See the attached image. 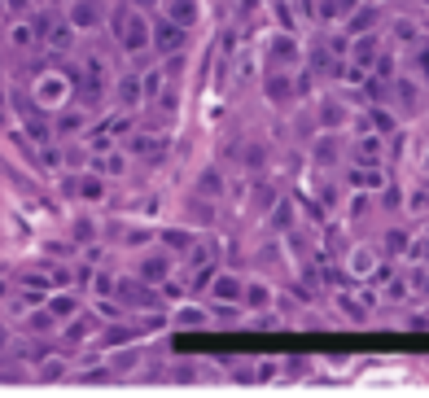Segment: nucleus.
<instances>
[{"instance_id": "f257e3e1", "label": "nucleus", "mask_w": 429, "mask_h": 398, "mask_svg": "<svg viewBox=\"0 0 429 398\" xmlns=\"http://www.w3.org/2000/svg\"><path fill=\"white\" fill-rule=\"evenodd\" d=\"M114 35H118V44H123L127 53H140V48L153 44V22H145L136 9H118L114 14Z\"/></svg>"}, {"instance_id": "f03ea898", "label": "nucleus", "mask_w": 429, "mask_h": 398, "mask_svg": "<svg viewBox=\"0 0 429 398\" xmlns=\"http://www.w3.org/2000/svg\"><path fill=\"white\" fill-rule=\"evenodd\" d=\"M263 57H267V70H289L298 66V57H302V48H298L294 40V31H276V35H267L263 40Z\"/></svg>"}, {"instance_id": "7ed1b4c3", "label": "nucleus", "mask_w": 429, "mask_h": 398, "mask_svg": "<svg viewBox=\"0 0 429 398\" xmlns=\"http://www.w3.org/2000/svg\"><path fill=\"white\" fill-rule=\"evenodd\" d=\"M188 44V27H180L175 18H153V53L162 57H180V48Z\"/></svg>"}, {"instance_id": "20e7f679", "label": "nucleus", "mask_w": 429, "mask_h": 398, "mask_svg": "<svg viewBox=\"0 0 429 398\" xmlns=\"http://www.w3.org/2000/svg\"><path fill=\"white\" fill-rule=\"evenodd\" d=\"M346 184L355 192H368V197H373V192H386L390 188V171L381 162H355L346 171Z\"/></svg>"}, {"instance_id": "39448f33", "label": "nucleus", "mask_w": 429, "mask_h": 398, "mask_svg": "<svg viewBox=\"0 0 429 398\" xmlns=\"http://www.w3.org/2000/svg\"><path fill=\"white\" fill-rule=\"evenodd\" d=\"M114 294L123 298V307H136V311H158V285H149V280H118L114 285Z\"/></svg>"}, {"instance_id": "423d86ee", "label": "nucleus", "mask_w": 429, "mask_h": 398, "mask_svg": "<svg viewBox=\"0 0 429 398\" xmlns=\"http://www.w3.org/2000/svg\"><path fill=\"white\" fill-rule=\"evenodd\" d=\"M171 267H175V258H171V250H153V254H145V258H140V267H136V276H140V280H149V285H166V280H171Z\"/></svg>"}, {"instance_id": "0eeeda50", "label": "nucleus", "mask_w": 429, "mask_h": 398, "mask_svg": "<svg viewBox=\"0 0 429 398\" xmlns=\"http://www.w3.org/2000/svg\"><path fill=\"white\" fill-rule=\"evenodd\" d=\"M79 83V92L88 96V101H97V96L105 92V66H101V57H83V70L75 75Z\"/></svg>"}, {"instance_id": "6e6552de", "label": "nucleus", "mask_w": 429, "mask_h": 398, "mask_svg": "<svg viewBox=\"0 0 429 398\" xmlns=\"http://www.w3.org/2000/svg\"><path fill=\"white\" fill-rule=\"evenodd\" d=\"M263 92H267L272 105H289L294 96H298L294 75H285V70H267V75H263Z\"/></svg>"}, {"instance_id": "1a4fd4ad", "label": "nucleus", "mask_w": 429, "mask_h": 398, "mask_svg": "<svg viewBox=\"0 0 429 398\" xmlns=\"http://www.w3.org/2000/svg\"><path fill=\"white\" fill-rule=\"evenodd\" d=\"M390 88H395V101L403 105V114H416V110H421V83H416V79L395 75V79H390Z\"/></svg>"}, {"instance_id": "9d476101", "label": "nucleus", "mask_w": 429, "mask_h": 398, "mask_svg": "<svg viewBox=\"0 0 429 398\" xmlns=\"http://www.w3.org/2000/svg\"><path fill=\"white\" fill-rule=\"evenodd\" d=\"M377 57H381L377 35H373V31L355 35V44H351V62H355V66H364V70H373V66H377Z\"/></svg>"}, {"instance_id": "9b49d317", "label": "nucleus", "mask_w": 429, "mask_h": 398, "mask_svg": "<svg viewBox=\"0 0 429 398\" xmlns=\"http://www.w3.org/2000/svg\"><path fill=\"white\" fill-rule=\"evenodd\" d=\"M245 298V285L236 280V276H214L210 280V302L219 307V302H241Z\"/></svg>"}, {"instance_id": "f8f14e48", "label": "nucleus", "mask_w": 429, "mask_h": 398, "mask_svg": "<svg viewBox=\"0 0 429 398\" xmlns=\"http://www.w3.org/2000/svg\"><path fill=\"white\" fill-rule=\"evenodd\" d=\"M267 228H272L276 236L294 232V197H276V206L267 210Z\"/></svg>"}, {"instance_id": "ddd939ff", "label": "nucleus", "mask_w": 429, "mask_h": 398, "mask_svg": "<svg viewBox=\"0 0 429 398\" xmlns=\"http://www.w3.org/2000/svg\"><path fill=\"white\" fill-rule=\"evenodd\" d=\"M346 267H351V276H377V280L386 276V267H377V254H373V250H360V245L346 254Z\"/></svg>"}, {"instance_id": "4468645a", "label": "nucleus", "mask_w": 429, "mask_h": 398, "mask_svg": "<svg viewBox=\"0 0 429 398\" xmlns=\"http://www.w3.org/2000/svg\"><path fill=\"white\" fill-rule=\"evenodd\" d=\"M360 9V0H316V18L320 22H342Z\"/></svg>"}, {"instance_id": "2eb2a0df", "label": "nucleus", "mask_w": 429, "mask_h": 398, "mask_svg": "<svg viewBox=\"0 0 429 398\" xmlns=\"http://www.w3.org/2000/svg\"><path fill=\"white\" fill-rule=\"evenodd\" d=\"M364 127H373L377 136H395V131H399V118L390 114V110H381V105H368V110H364Z\"/></svg>"}, {"instance_id": "dca6fc26", "label": "nucleus", "mask_w": 429, "mask_h": 398, "mask_svg": "<svg viewBox=\"0 0 429 398\" xmlns=\"http://www.w3.org/2000/svg\"><path fill=\"white\" fill-rule=\"evenodd\" d=\"M338 302H342V311H346L351 320H368V316H373V307H377V298L364 289V294H342Z\"/></svg>"}, {"instance_id": "f3484780", "label": "nucleus", "mask_w": 429, "mask_h": 398, "mask_svg": "<svg viewBox=\"0 0 429 398\" xmlns=\"http://www.w3.org/2000/svg\"><path fill=\"white\" fill-rule=\"evenodd\" d=\"M342 70H346V66H342L338 57L329 53V44H316V48H311V75H320V79L329 75V79H333V75H342Z\"/></svg>"}, {"instance_id": "a211bd4d", "label": "nucleus", "mask_w": 429, "mask_h": 398, "mask_svg": "<svg viewBox=\"0 0 429 398\" xmlns=\"http://www.w3.org/2000/svg\"><path fill=\"white\" fill-rule=\"evenodd\" d=\"M223 188H228V179H223V171H219V166H206V171H201L197 175V192H201V197H223Z\"/></svg>"}, {"instance_id": "6ab92c4d", "label": "nucleus", "mask_w": 429, "mask_h": 398, "mask_svg": "<svg viewBox=\"0 0 429 398\" xmlns=\"http://www.w3.org/2000/svg\"><path fill=\"white\" fill-rule=\"evenodd\" d=\"M70 22H75V27H97L101 22V5L97 0H70Z\"/></svg>"}, {"instance_id": "aec40b11", "label": "nucleus", "mask_w": 429, "mask_h": 398, "mask_svg": "<svg viewBox=\"0 0 429 398\" xmlns=\"http://www.w3.org/2000/svg\"><path fill=\"white\" fill-rule=\"evenodd\" d=\"M162 14L175 18L180 27H193L197 22V0H162Z\"/></svg>"}, {"instance_id": "412c9836", "label": "nucleus", "mask_w": 429, "mask_h": 398, "mask_svg": "<svg viewBox=\"0 0 429 398\" xmlns=\"http://www.w3.org/2000/svg\"><path fill=\"white\" fill-rule=\"evenodd\" d=\"M35 31H40L53 48H66L70 44V27H66V22H57V18H40V22H35Z\"/></svg>"}, {"instance_id": "4be33fe9", "label": "nucleus", "mask_w": 429, "mask_h": 398, "mask_svg": "<svg viewBox=\"0 0 429 398\" xmlns=\"http://www.w3.org/2000/svg\"><path fill=\"white\" fill-rule=\"evenodd\" d=\"M381 250H386L390 258H403V254H412V236L403 232V228H390V232L381 236Z\"/></svg>"}, {"instance_id": "5701e85b", "label": "nucleus", "mask_w": 429, "mask_h": 398, "mask_svg": "<svg viewBox=\"0 0 429 398\" xmlns=\"http://www.w3.org/2000/svg\"><path fill=\"white\" fill-rule=\"evenodd\" d=\"M162 245L171 250V254H188V250L197 245V236L184 232V228H166V232H162Z\"/></svg>"}, {"instance_id": "b1692460", "label": "nucleus", "mask_w": 429, "mask_h": 398, "mask_svg": "<svg viewBox=\"0 0 429 398\" xmlns=\"http://www.w3.org/2000/svg\"><path fill=\"white\" fill-rule=\"evenodd\" d=\"M395 44H403V48H421L425 35H421V27H416L412 18H399V22H395Z\"/></svg>"}, {"instance_id": "393cba45", "label": "nucleus", "mask_w": 429, "mask_h": 398, "mask_svg": "<svg viewBox=\"0 0 429 398\" xmlns=\"http://www.w3.org/2000/svg\"><path fill=\"white\" fill-rule=\"evenodd\" d=\"M132 153H140V158H153V162H162V158H166V144H162L158 136H149V131H145V136H136V140H132Z\"/></svg>"}, {"instance_id": "a878e982", "label": "nucleus", "mask_w": 429, "mask_h": 398, "mask_svg": "<svg viewBox=\"0 0 429 398\" xmlns=\"http://www.w3.org/2000/svg\"><path fill=\"white\" fill-rule=\"evenodd\" d=\"M373 22H377V9H373V0H368V5H360V9L351 14L346 31H351V35H364V31H373Z\"/></svg>"}, {"instance_id": "bb28decb", "label": "nucleus", "mask_w": 429, "mask_h": 398, "mask_svg": "<svg viewBox=\"0 0 429 398\" xmlns=\"http://www.w3.org/2000/svg\"><path fill=\"white\" fill-rule=\"evenodd\" d=\"M342 123H346V105H342V101H320V127H342Z\"/></svg>"}, {"instance_id": "cd10ccee", "label": "nucleus", "mask_w": 429, "mask_h": 398, "mask_svg": "<svg viewBox=\"0 0 429 398\" xmlns=\"http://www.w3.org/2000/svg\"><path fill=\"white\" fill-rule=\"evenodd\" d=\"M35 96H40L44 105H57V101L66 96V83L57 79V75H49V79H40V88H35Z\"/></svg>"}, {"instance_id": "c85d7f7f", "label": "nucleus", "mask_w": 429, "mask_h": 398, "mask_svg": "<svg viewBox=\"0 0 429 398\" xmlns=\"http://www.w3.org/2000/svg\"><path fill=\"white\" fill-rule=\"evenodd\" d=\"M66 188H70V192H79L83 201H97V197H101V179H97V175H83V179H66Z\"/></svg>"}, {"instance_id": "c756f323", "label": "nucleus", "mask_w": 429, "mask_h": 398, "mask_svg": "<svg viewBox=\"0 0 429 398\" xmlns=\"http://www.w3.org/2000/svg\"><path fill=\"white\" fill-rule=\"evenodd\" d=\"M311 158H316L320 166H333V162H338V140H333V136H320V140L311 144Z\"/></svg>"}, {"instance_id": "7c9ffc66", "label": "nucleus", "mask_w": 429, "mask_h": 398, "mask_svg": "<svg viewBox=\"0 0 429 398\" xmlns=\"http://www.w3.org/2000/svg\"><path fill=\"white\" fill-rule=\"evenodd\" d=\"M241 307H254V311H263V307H272V289L267 285H245V298H241Z\"/></svg>"}, {"instance_id": "2f4dec72", "label": "nucleus", "mask_w": 429, "mask_h": 398, "mask_svg": "<svg viewBox=\"0 0 429 398\" xmlns=\"http://www.w3.org/2000/svg\"><path fill=\"white\" fill-rule=\"evenodd\" d=\"M175 324H180V329H206L210 316H206V311H197V307H180V311H175Z\"/></svg>"}, {"instance_id": "473e14b6", "label": "nucleus", "mask_w": 429, "mask_h": 398, "mask_svg": "<svg viewBox=\"0 0 429 398\" xmlns=\"http://www.w3.org/2000/svg\"><path fill=\"white\" fill-rule=\"evenodd\" d=\"M355 162H381V140H377V131L355 144Z\"/></svg>"}, {"instance_id": "72a5a7b5", "label": "nucleus", "mask_w": 429, "mask_h": 398, "mask_svg": "<svg viewBox=\"0 0 429 398\" xmlns=\"http://www.w3.org/2000/svg\"><path fill=\"white\" fill-rule=\"evenodd\" d=\"M140 88H145L149 101H158V96L166 92V75H162V70H149V75H140Z\"/></svg>"}, {"instance_id": "f704fd0d", "label": "nucleus", "mask_w": 429, "mask_h": 398, "mask_svg": "<svg viewBox=\"0 0 429 398\" xmlns=\"http://www.w3.org/2000/svg\"><path fill=\"white\" fill-rule=\"evenodd\" d=\"M386 298H390V302H408V298H412V280H408V276H395V280L386 285Z\"/></svg>"}, {"instance_id": "c9c22d12", "label": "nucleus", "mask_w": 429, "mask_h": 398, "mask_svg": "<svg viewBox=\"0 0 429 398\" xmlns=\"http://www.w3.org/2000/svg\"><path fill=\"white\" fill-rule=\"evenodd\" d=\"M49 316H53V320H70V316H75V298L57 294L53 302H49Z\"/></svg>"}, {"instance_id": "e433bc0d", "label": "nucleus", "mask_w": 429, "mask_h": 398, "mask_svg": "<svg viewBox=\"0 0 429 398\" xmlns=\"http://www.w3.org/2000/svg\"><path fill=\"white\" fill-rule=\"evenodd\" d=\"M118 96H123V105H136L145 96V88H140V79H123L118 83Z\"/></svg>"}, {"instance_id": "4c0bfd02", "label": "nucleus", "mask_w": 429, "mask_h": 398, "mask_svg": "<svg viewBox=\"0 0 429 398\" xmlns=\"http://www.w3.org/2000/svg\"><path fill=\"white\" fill-rule=\"evenodd\" d=\"M263 162H267V144H245V166L250 171H263Z\"/></svg>"}, {"instance_id": "58836bf2", "label": "nucleus", "mask_w": 429, "mask_h": 398, "mask_svg": "<svg viewBox=\"0 0 429 398\" xmlns=\"http://www.w3.org/2000/svg\"><path fill=\"white\" fill-rule=\"evenodd\" d=\"M408 210H412V214H425V210H429V188H416V192H412V197H408Z\"/></svg>"}, {"instance_id": "ea45409f", "label": "nucleus", "mask_w": 429, "mask_h": 398, "mask_svg": "<svg viewBox=\"0 0 429 398\" xmlns=\"http://www.w3.org/2000/svg\"><path fill=\"white\" fill-rule=\"evenodd\" d=\"M132 329H127V324H118V329H110V337H105V342H110V346H127V342H132Z\"/></svg>"}, {"instance_id": "a19ab883", "label": "nucleus", "mask_w": 429, "mask_h": 398, "mask_svg": "<svg viewBox=\"0 0 429 398\" xmlns=\"http://www.w3.org/2000/svg\"><path fill=\"white\" fill-rule=\"evenodd\" d=\"M416 70H421V79L429 83V44H421V48H416Z\"/></svg>"}, {"instance_id": "79ce46f5", "label": "nucleus", "mask_w": 429, "mask_h": 398, "mask_svg": "<svg viewBox=\"0 0 429 398\" xmlns=\"http://www.w3.org/2000/svg\"><path fill=\"white\" fill-rule=\"evenodd\" d=\"M254 14H258V0H236V18L241 22H250Z\"/></svg>"}, {"instance_id": "37998d69", "label": "nucleus", "mask_w": 429, "mask_h": 398, "mask_svg": "<svg viewBox=\"0 0 429 398\" xmlns=\"http://www.w3.org/2000/svg\"><path fill=\"white\" fill-rule=\"evenodd\" d=\"M88 333H92V320H75L70 324V342H83Z\"/></svg>"}, {"instance_id": "c03bdc74", "label": "nucleus", "mask_w": 429, "mask_h": 398, "mask_svg": "<svg viewBox=\"0 0 429 398\" xmlns=\"http://www.w3.org/2000/svg\"><path fill=\"white\" fill-rule=\"evenodd\" d=\"M101 171H105V175H123V158H118V153H110V158H101Z\"/></svg>"}, {"instance_id": "a18cd8bd", "label": "nucleus", "mask_w": 429, "mask_h": 398, "mask_svg": "<svg viewBox=\"0 0 429 398\" xmlns=\"http://www.w3.org/2000/svg\"><path fill=\"white\" fill-rule=\"evenodd\" d=\"M258 254H263V263H280V245H276V241H263Z\"/></svg>"}, {"instance_id": "49530a36", "label": "nucleus", "mask_w": 429, "mask_h": 398, "mask_svg": "<svg viewBox=\"0 0 429 398\" xmlns=\"http://www.w3.org/2000/svg\"><path fill=\"white\" fill-rule=\"evenodd\" d=\"M364 197H368V192H360V197L351 201V219H364V214H368V201Z\"/></svg>"}, {"instance_id": "de8ad7c7", "label": "nucleus", "mask_w": 429, "mask_h": 398, "mask_svg": "<svg viewBox=\"0 0 429 398\" xmlns=\"http://www.w3.org/2000/svg\"><path fill=\"white\" fill-rule=\"evenodd\" d=\"M79 127V114H62V131H75Z\"/></svg>"}, {"instance_id": "09e8293b", "label": "nucleus", "mask_w": 429, "mask_h": 398, "mask_svg": "<svg viewBox=\"0 0 429 398\" xmlns=\"http://www.w3.org/2000/svg\"><path fill=\"white\" fill-rule=\"evenodd\" d=\"M9 9H14V14H22V9H27V0H5Z\"/></svg>"}, {"instance_id": "8fccbe9b", "label": "nucleus", "mask_w": 429, "mask_h": 398, "mask_svg": "<svg viewBox=\"0 0 429 398\" xmlns=\"http://www.w3.org/2000/svg\"><path fill=\"white\" fill-rule=\"evenodd\" d=\"M0 351H5V329H0Z\"/></svg>"}, {"instance_id": "3c124183", "label": "nucleus", "mask_w": 429, "mask_h": 398, "mask_svg": "<svg viewBox=\"0 0 429 398\" xmlns=\"http://www.w3.org/2000/svg\"><path fill=\"white\" fill-rule=\"evenodd\" d=\"M425 171H429V158H425Z\"/></svg>"}, {"instance_id": "603ef678", "label": "nucleus", "mask_w": 429, "mask_h": 398, "mask_svg": "<svg viewBox=\"0 0 429 398\" xmlns=\"http://www.w3.org/2000/svg\"><path fill=\"white\" fill-rule=\"evenodd\" d=\"M53 5H57V0H53Z\"/></svg>"}, {"instance_id": "864d4df0", "label": "nucleus", "mask_w": 429, "mask_h": 398, "mask_svg": "<svg viewBox=\"0 0 429 398\" xmlns=\"http://www.w3.org/2000/svg\"><path fill=\"white\" fill-rule=\"evenodd\" d=\"M425 5H429V0H425Z\"/></svg>"}]
</instances>
